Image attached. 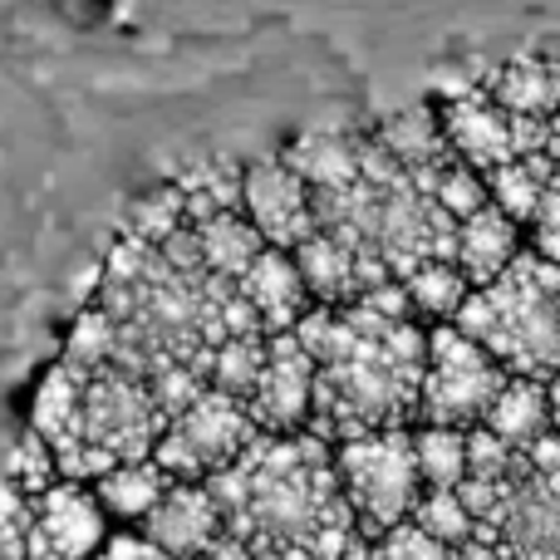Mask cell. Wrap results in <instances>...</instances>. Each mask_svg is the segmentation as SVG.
Masks as SVG:
<instances>
[{
	"instance_id": "cell-28",
	"label": "cell",
	"mask_w": 560,
	"mask_h": 560,
	"mask_svg": "<svg viewBox=\"0 0 560 560\" xmlns=\"http://www.w3.org/2000/svg\"><path fill=\"white\" fill-rule=\"evenodd\" d=\"M183 222H187L183 187H177V183H163V187L143 192L133 207H128L124 232H128V236H138V242H148V246H158L163 236H173Z\"/></svg>"
},
{
	"instance_id": "cell-18",
	"label": "cell",
	"mask_w": 560,
	"mask_h": 560,
	"mask_svg": "<svg viewBox=\"0 0 560 560\" xmlns=\"http://www.w3.org/2000/svg\"><path fill=\"white\" fill-rule=\"evenodd\" d=\"M285 167L310 187V192H329V187L359 183V133H325L310 128L295 143H285Z\"/></svg>"
},
{
	"instance_id": "cell-35",
	"label": "cell",
	"mask_w": 560,
	"mask_h": 560,
	"mask_svg": "<svg viewBox=\"0 0 560 560\" xmlns=\"http://www.w3.org/2000/svg\"><path fill=\"white\" fill-rule=\"evenodd\" d=\"M197 560H252V546H246V541H242V536L222 532V536H217V541H212V546H207V551H202V556H197Z\"/></svg>"
},
{
	"instance_id": "cell-31",
	"label": "cell",
	"mask_w": 560,
	"mask_h": 560,
	"mask_svg": "<svg viewBox=\"0 0 560 560\" xmlns=\"http://www.w3.org/2000/svg\"><path fill=\"white\" fill-rule=\"evenodd\" d=\"M522 453L512 443L492 433V428H467V477H482V482H506V477L522 472Z\"/></svg>"
},
{
	"instance_id": "cell-7",
	"label": "cell",
	"mask_w": 560,
	"mask_h": 560,
	"mask_svg": "<svg viewBox=\"0 0 560 560\" xmlns=\"http://www.w3.org/2000/svg\"><path fill=\"white\" fill-rule=\"evenodd\" d=\"M104 546V506L89 487L55 482L30 497L25 560H89Z\"/></svg>"
},
{
	"instance_id": "cell-30",
	"label": "cell",
	"mask_w": 560,
	"mask_h": 560,
	"mask_svg": "<svg viewBox=\"0 0 560 560\" xmlns=\"http://www.w3.org/2000/svg\"><path fill=\"white\" fill-rule=\"evenodd\" d=\"M433 202L443 207L447 217L463 222V217H472L477 207H487L492 197H487V177L477 173V167H467L463 158H453V163L438 173V183H433Z\"/></svg>"
},
{
	"instance_id": "cell-19",
	"label": "cell",
	"mask_w": 560,
	"mask_h": 560,
	"mask_svg": "<svg viewBox=\"0 0 560 560\" xmlns=\"http://www.w3.org/2000/svg\"><path fill=\"white\" fill-rule=\"evenodd\" d=\"M482 428H492L502 443H512L522 453L526 443H536L541 433H551V404H546V384L541 378H522L512 374L502 384V394L492 398Z\"/></svg>"
},
{
	"instance_id": "cell-36",
	"label": "cell",
	"mask_w": 560,
	"mask_h": 560,
	"mask_svg": "<svg viewBox=\"0 0 560 560\" xmlns=\"http://www.w3.org/2000/svg\"><path fill=\"white\" fill-rule=\"evenodd\" d=\"M532 252L560 266V226H532Z\"/></svg>"
},
{
	"instance_id": "cell-17",
	"label": "cell",
	"mask_w": 560,
	"mask_h": 560,
	"mask_svg": "<svg viewBox=\"0 0 560 560\" xmlns=\"http://www.w3.org/2000/svg\"><path fill=\"white\" fill-rule=\"evenodd\" d=\"M487 94L506 114L551 118L560 108V65L541 55H516L506 65H487Z\"/></svg>"
},
{
	"instance_id": "cell-38",
	"label": "cell",
	"mask_w": 560,
	"mask_h": 560,
	"mask_svg": "<svg viewBox=\"0 0 560 560\" xmlns=\"http://www.w3.org/2000/svg\"><path fill=\"white\" fill-rule=\"evenodd\" d=\"M310 560H335V556H310Z\"/></svg>"
},
{
	"instance_id": "cell-15",
	"label": "cell",
	"mask_w": 560,
	"mask_h": 560,
	"mask_svg": "<svg viewBox=\"0 0 560 560\" xmlns=\"http://www.w3.org/2000/svg\"><path fill=\"white\" fill-rule=\"evenodd\" d=\"M522 252H526L522 222H512L497 202L477 207L472 217L457 222V256L453 261H457V271L472 280V290L487 285V280H497Z\"/></svg>"
},
{
	"instance_id": "cell-37",
	"label": "cell",
	"mask_w": 560,
	"mask_h": 560,
	"mask_svg": "<svg viewBox=\"0 0 560 560\" xmlns=\"http://www.w3.org/2000/svg\"><path fill=\"white\" fill-rule=\"evenodd\" d=\"M546 404H551V428L560 433V369L546 378Z\"/></svg>"
},
{
	"instance_id": "cell-23",
	"label": "cell",
	"mask_w": 560,
	"mask_h": 560,
	"mask_svg": "<svg viewBox=\"0 0 560 560\" xmlns=\"http://www.w3.org/2000/svg\"><path fill=\"white\" fill-rule=\"evenodd\" d=\"M173 183L183 187V207L192 226L217 212H242V167L226 158H202V163L183 167Z\"/></svg>"
},
{
	"instance_id": "cell-1",
	"label": "cell",
	"mask_w": 560,
	"mask_h": 560,
	"mask_svg": "<svg viewBox=\"0 0 560 560\" xmlns=\"http://www.w3.org/2000/svg\"><path fill=\"white\" fill-rule=\"evenodd\" d=\"M359 319V339L349 354L315 364V398H310L305 433L325 443H349L384 428H408L418 418L428 335L413 319H378L359 300H349Z\"/></svg>"
},
{
	"instance_id": "cell-26",
	"label": "cell",
	"mask_w": 560,
	"mask_h": 560,
	"mask_svg": "<svg viewBox=\"0 0 560 560\" xmlns=\"http://www.w3.org/2000/svg\"><path fill=\"white\" fill-rule=\"evenodd\" d=\"M413 457L423 487H457L467 477V428L423 423L413 433Z\"/></svg>"
},
{
	"instance_id": "cell-13",
	"label": "cell",
	"mask_w": 560,
	"mask_h": 560,
	"mask_svg": "<svg viewBox=\"0 0 560 560\" xmlns=\"http://www.w3.org/2000/svg\"><path fill=\"white\" fill-rule=\"evenodd\" d=\"M374 138L388 148V153L404 163L408 183L418 192L433 197V183L447 163H453V148H447V133H443V118H438L433 104H413V108H394L384 124L374 128Z\"/></svg>"
},
{
	"instance_id": "cell-29",
	"label": "cell",
	"mask_w": 560,
	"mask_h": 560,
	"mask_svg": "<svg viewBox=\"0 0 560 560\" xmlns=\"http://www.w3.org/2000/svg\"><path fill=\"white\" fill-rule=\"evenodd\" d=\"M114 345H118V319H108L98 305H84L65 339V359L74 369H84V374H94V369L114 364Z\"/></svg>"
},
{
	"instance_id": "cell-8",
	"label": "cell",
	"mask_w": 560,
	"mask_h": 560,
	"mask_svg": "<svg viewBox=\"0 0 560 560\" xmlns=\"http://www.w3.org/2000/svg\"><path fill=\"white\" fill-rule=\"evenodd\" d=\"M242 212L261 232V242L280 246V252H295L315 232L310 187L290 173L285 158H261V163L242 167Z\"/></svg>"
},
{
	"instance_id": "cell-5",
	"label": "cell",
	"mask_w": 560,
	"mask_h": 560,
	"mask_svg": "<svg viewBox=\"0 0 560 560\" xmlns=\"http://www.w3.org/2000/svg\"><path fill=\"white\" fill-rule=\"evenodd\" d=\"M256 438H261V428L246 413L242 398L202 388V394L163 428V438H158V447H153V463L163 467L173 482H207L212 472L232 467Z\"/></svg>"
},
{
	"instance_id": "cell-33",
	"label": "cell",
	"mask_w": 560,
	"mask_h": 560,
	"mask_svg": "<svg viewBox=\"0 0 560 560\" xmlns=\"http://www.w3.org/2000/svg\"><path fill=\"white\" fill-rule=\"evenodd\" d=\"M364 560H457V551H453V546H443V541H433L423 526L398 522V526H388L384 536H374V541H369Z\"/></svg>"
},
{
	"instance_id": "cell-27",
	"label": "cell",
	"mask_w": 560,
	"mask_h": 560,
	"mask_svg": "<svg viewBox=\"0 0 560 560\" xmlns=\"http://www.w3.org/2000/svg\"><path fill=\"white\" fill-rule=\"evenodd\" d=\"M408 522L423 526L433 541L453 546V551L463 541H472V532H477V522H472V512L463 506L457 487H423V492H418V502H413V512H408Z\"/></svg>"
},
{
	"instance_id": "cell-4",
	"label": "cell",
	"mask_w": 560,
	"mask_h": 560,
	"mask_svg": "<svg viewBox=\"0 0 560 560\" xmlns=\"http://www.w3.org/2000/svg\"><path fill=\"white\" fill-rule=\"evenodd\" d=\"M506 369L477 345L472 335L438 319L428 329V364H423V388H418V423L438 428H477L502 394Z\"/></svg>"
},
{
	"instance_id": "cell-9",
	"label": "cell",
	"mask_w": 560,
	"mask_h": 560,
	"mask_svg": "<svg viewBox=\"0 0 560 560\" xmlns=\"http://www.w3.org/2000/svg\"><path fill=\"white\" fill-rule=\"evenodd\" d=\"M310 398H315V359L300 349V339L271 335L266 339V369L256 378L246 413L261 433H300L310 423Z\"/></svg>"
},
{
	"instance_id": "cell-25",
	"label": "cell",
	"mask_w": 560,
	"mask_h": 560,
	"mask_svg": "<svg viewBox=\"0 0 560 560\" xmlns=\"http://www.w3.org/2000/svg\"><path fill=\"white\" fill-rule=\"evenodd\" d=\"M404 290L413 300L418 315L428 319H453L463 310V300L472 295V280L457 271V261H423L418 271L404 276Z\"/></svg>"
},
{
	"instance_id": "cell-12",
	"label": "cell",
	"mask_w": 560,
	"mask_h": 560,
	"mask_svg": "<svg viewBox=\"0 0 560 560\" xmlns=\"http://www.w3.org/2000/svg\"><path fill=\"white\" fill-rule=\"evenodd\" d=\"M138 526L158 551H167L173 560H197L222 536V512L202 482H173Z\"/></svg>"
},
{
	"instance_id": "cell-3",
	"label": "cell",
	"mask_w": 560,
	"mask_h": 560,
	"mask_svg": "<svg viewBox=\"0 0 560 560\" xmlns=\"http://www.w3.org/2000/svg\"><path fill=\"white\" fill-rule=\"evenodd\" d=\"M335 477L349 512H354L359 536L374 541L388 526L408 522L418 492H423L413 457V428H384V433L335 443Z\"/></svg>"
},
{
	"instance_id": "cell-14",
	"label": "cell",
	"mask_w": 560,
	"mask_h": 560,
	"mask_svg": "<svg viewBox=\"0 0 560 560\" xmlns=\"http://www.w3.org/2000/svg\"><path fill=\"white\" fill-rule=\"evenodd\" d=\"M236 290H242L246 305L256 310V319H261L266 335H285V329H295V319L315 305L310 290H305V280H300V271H295V256L280 252V246H266V252L242 271Z\"/></svg>"
},
{
	"instance_id": "cell-16",
	"label": "cell",
	"mask_w": 560,
	"mask_h": 560,
	"mask_svg": "<svg viewBox=\"0 0 560 560\" xmlns=\"http://www.w3.org/2000/svg\"><path fill=\"white\" fill-rule=\"evenodd\" d=\"M84 369H74L69 359L45 369L35 388V404H30V433H39L49 447H69L84 438Z\"/></svg>"
},
{
	"instance_id": "cell-32",
	"label": "cell",
	"mask_w": 560,
	"mask_h": 560,
	"mask_svg": "<svg viewBox=\"0 0 560 560\" xmlns=\"http://www.w3.org/2000/svg\"><path fill=\"white\" fill-rule=\"evenodd\" d=\"M59 482V467H55V447L45 443L39 433H25L15 447V457H10V487L25 497H39L49 492V487Z\"/></svg>"
},
{
	"instance_id": "cell-22",
	"label": "cell",
	"mask_w": 560,
	"mask_h": 560,
	"mask_svg": "<svg viewBox=\"0 0 560 560\" xmlns=\"http://www.w3.org/2000/svg\"><path fill=\"white\" fill-rule=\"evenodd\" d=\"M551 183H556L551 153H526V158H512V163H502V167L487 173V197H492L512 222L532 226L536 207H541V192Z\"/></svg>"
},
{
	"instance_id": "cell-10",
	"label": "cell",
	"mask_w": 560,
	"mask_h": 560,
	"mask_svg": "<svg viewBox=\"0 0 560 560\" xmlns=\"http://www.w3.org/2000/svg\"><path fill=\"white\" fill-rule=\"evenodd\" d=\"M290 256H295V271L305 280L315 305H349V300H359L369 285L388 280V266L378 261V256H359L354 246H345L329 232H310Z\"/></svg>"
},
{
	"instance_id": "cell-20",
	"label": "cell",
	"mask_w": 560,
	"mask_h": 560,
	"mask_svg": "<svg viewBox=\"0 0 560 560\" xmlns=\"http://www.w3.org/2000/svg\"><path fill=\"white\" fill-rule=\"evenodd\" d=\"M167 487H173V477H167L153 457H138V463H114L94 487H89V492L98 497L104 516H118V522H143Z\"/></svg>"
},
{
	"instance_id": "cell-6",
	"label": "cell",
	"mask_w": 560,
	"mask_h": 560,
	"mask_svg": "<svg viewBox=\"0 0 560 560\" xmlns=\"http://www.w3.org/2000/svg\"><path fill=\"white\" fill-rule=\"evenodd\" d=\"M167 428V413L158 408L148 378L128 374V369H94L84 378V438L114 453L118 463H138L153 457L158 438Z\"/></svg>"
},
{
	"instance_id": "cell-11",
	"label": "cell",
	"mask_w": 560,
	"mask_h": 560,
	"mask_svg": "<svg viewBox=\"0 0 560 560\" xmlns=\"http://www.w3.org/2000/svg\"><path fill=\"white\" fill-rule=\"evenodd\" d=\"M438 118H443V133H447V148L453 158H463L467 167L477 173H492V167L512 163L516 158V143H512V114L497 104L492 94H467V98H447L438 104Z\"/></svg>"
},
{
	"instance_id": "cell-24",
	"label": "cell",
	"mask_w": 560,
	"mask_h": 560,
	"mask_svg": "<svg viewBox=\"0 0 560 560\" xmlns=\"http://www.w3.org/2000/svg\"><path fill=\"white\" fill-rule=\"evenodd\" d=\"M266 339L271 335H232L212 349V369H207V388L217 394H232V398H252L256 378L266 369Z\"/></svg>"
},
{
	"instance_id": "cell-34",
	"label": "cell",
	"mask_w": 560,
	"mask_h": 560,
	"mask_svg": "<svg viewBox=\"0 0 560 560\" xmlns=\"http://www.w3.org/2000/svg\"><path fill=\"white\" fill-rule=\"evenodd\" d=\"M522 463L532 467L536 477H560V433L551 428V433H541L536 443L522 447Z\"/></svg>"
},
{
	"instance_id": "cell-2",
	"label": "cell",
	"mask_w": 560,
	"mask_h": 560,
	"mask_svg": "<svg viewBox=\"0 0 560 560\" xmlns=\"http://www.w3.org/2000/svg\"><path fill=\"white\" fill-rule=\"evenodd\" d=\"M506 374L551 378L560 369V266L526 246L497 280L477 285L453 315Z\"/></svg>"
},
{
	"instance_id": "cell-21",
	"label": "cell",
	"mask_w": 560,
	"mask_h": 560,
	"mask_svg": "<svg viewBox=\"0 0 560 560\" xmlns=\"http://www.w3.org/2000/svg\"><path fill=\"white\" fill-rule=\"evenodd\" d=\"M197 242H202V266L226 280H242L246 266L266 252L261 232L246 222V212H217V217H207V222H197Z\"/></svg>"
}]
</instances>
